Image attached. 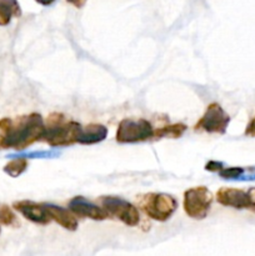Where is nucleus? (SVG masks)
I'll return each mask as SVG.
<instances>
[{"label":"nucleus","instance_id":"obj_22","mask_svg":"<svg viewBox=\"0 0 255 256\" xmlns=\"http://www.w3.org/2000/svg\"><path fill=\"white\" fill-rule=\"evenodd\" d=\"M69 4H72V6L78 8V9H80V8L84 6L85 4H86V0H66Z\"/></svg>","mask_w":255,"mask_h":256},{"label":"nucleus","instance_id":"obj_3","mask_svg":"<svg viewBox=\"0 0 255 256\" xmlns=\"http://www.w3.org/2000/svg\"><path fill=\"white\" fill-rule=\"evenodd\" d=\"M139 208L150 220L165 222L176 212L178 202L165 192H149L139 198Z\"/></svg>","mask_w":255,"mask_h":256},{"label":"nucleus","instance_id":"obj_18","mask_svg":"<svg viewBox=\"0 0 255 256\" xmlns=\"http://www.w3.org/2000/svg\"><path fill=\"white\" fill-rule=\"evenodd\" d=\"M12 18V12H10L9 8L4 4V2L0 0V25L2 26H5L10 22Z\"/></svg>","mask_w":255,"mask_h":256},{"label":"nucleus","instance_id":"obj_8","mask_svg":"<svg viewBox=\"0 0 255 256\" xmlns=\"http://www.w3.org/2000/svg\"><path fill=\"white\" fill-rule=\"evenodd\" d=\"M68 209L72 210V214L78 219H92L95 222H102V220L110 219L109 214L102 209L100 205L94 204L82 196H75L69 200Z\"/></svg>","mask_w":255,"mask_h":256},{"label":"nucleus","instance_id":"obj_20","mask_svg":"<svg viewBox=\"0 0 255 256\" xmlns=\"http://www.w3.org/2000/svg\"><path fill=\"white\" fill-rule=\"evenodd\" d=\"M222 168H224V164L222 162H216V160H210L205 165V170L210 172H219Z\"/></svg>","mask_w":255,"mask_h":256},{"label":"nucleus","instance_id":"obj_2","mask_svg":"<svg viewBox=\"0 0 255 256\" xmlns=\"http://www.w3.org/2000/svg\"><path fill=\"white\" fill-rule=\"evenodd\" d=\"M82 128L78 122L68 120L60 112H52L45 120V132L42 142L52 148H66L79 144Z\"/></svg>","mask_w":255,"mask_h":256},{"label":"nucleus","instance_id":"obj_5","mask_svg":"<svg viewBox=\"0 0 255 256\" xmlns=\"http://www.w3.org/2000/svg\"><path fill=\"white\" fill-rule=\"evenodd\" d=\"M214 196L206 186L190 188L184 192L182 208L190 219L202 220L208 216Z\"/></svg>","mask_w":255,"mask_h":256},{"label":"nucleus","instance_id":"obj_10","mask_svg":"<svg viewBox=\"0 0 255 256\" xmlns=\"http://www.w3.org/2000/svg\"><path fill=\"white\" fill-rule=\"evenodd\" d=\"M12 208L26 220L38 225H48L52 222L44 204H38L32 200H20L12 204Z\"/></svg>","mask_w":255,"mask_h":256},{"label":"nucleus","instance_id":"obj_21","mask_svg":"<svg viewBox=\"0 0 255 256\" xmlns=\"http://www.w3.org/2000/svg\"><path fill=\"white\" fill-rule=\"evenodd\" d=\"M246 136H250V138H255V116L252 118V122L248 124L246 129H245V132H244Z\"/></svg>","mask_w":255,"mask_h":256},{"label":"nucleus","instance_id":"obj_4","mask_svg":"<svg viewBox=\"0 0 255 256\" xmlns=\"http://www.w3.org/2000/svg\"><path fill=\"white\" fill-rule=\"evenodd\" d=\"M154 130L152 122L144 118L139 119H122L119 122L115 139L119 144H135L154 139Z\"/></svg>","mask_w":255,"mask_h":256},{"label":"nucleus","instance_id":"obj_17","mask_svg":"<svg viewBox=\"0 0 255 256\" xmlns=\"http://www.w3.org/2000/svg\"><path fill=\"white\" fill-rule=\"evenodd\" d=\"M244 168L240 166H230V168H222L218 174L222 179H239L242 174H244Z\"/></svg>","mask_w":255,"mask_h":256},{"label":"nucleus","instance_id":"obj_14","mask_svg":"<svg viewBox=\"0 0 255 256\" xmlns=\"http://www.w3.org/2000/svg\"><path fill=\"white\" fill-rule=\"evenodd\" d=\"M28 165H29V162H28L26 158H14V159L10 160V162L5 165L4 172H6L9 176L18 178L20 176L22 172H25V170L28 169Z\"/></svg>","mask_w":255,"mask_h":256},{"label":"nucleus","instance_id":"obj_23","mask_svg":"<svg viewBox=\"0 0 255 256\" xmlns=\"http://www.w3.org/2000/svg\"><path fill=\"white\" fill-rule=\"evenodd\" d=\"M35 2L40 5H44V6H49V5H52L55 0H35Z\"/></svg>","mask_w":255,"mask_h":256},{"label":"nucleus","instance_id":"obj_11","mask_svg":"<svg viewBox=\"0 0 255 256\" xmlns=\"http://www.w3.org/2000/svg\"><path fill=\"white\" fill-rule=\"evenodd\" d=\"M45 209H46L48 214H49L52 222H55L58 225L65 230L69 232H75L79 226V222L78 218L75 216L70 209H65V208L58 206V205L52 204H44Z\"/></svg>","mask_w":255,"mask_h":256},{"label":"nucleus","instance_id":"obj_1","mask_svg":"<svg viewBox=\"0 0 255 256\" xmlns=\"http://www.w3.org/2000/svg\"><path fill=\"white\" fill-rule=\"evenodd\" d=\"M44 132L45 120L38 112L18 118L15 122H12L5 149H26L35 142H42Z\"/></svg>","mask_w":255,"mask_h":256},{"label":"nucleus","instance_id":"obj_12","mask_svg":"<svg viewBox=\"0 0 255 256\" xmlns=\"http://www.w3.org/2000/svg\"><path fill=\"white\" fill-rule=\"evenodd\" d=\"M108 136V128L102 124L92 122L82 128V134L79 138V144L94 145L102 142Z\"/></svg>","mask_w":255,"mask_h":256},{"label":"nucleus","instance_id":"obj_6","mask_svg":"<svg viewBox=\"0 0 255 256\" xmlns=\"http://www.w3.org/2000/svg\"><path fill=\"white\" fill-rule=\"evenodd\" d=\"M100 206L109 214L110 218H115L126 226H138L140 222V212L138 206L128 200L119 196H100Z\"/></svg>","mask_w":255,"mask_h":256},{"label":"nucleus","instance_id":"obj_19","mask_svg":"<svg viewBox=\"0 0 255 256\" xmlns=\"http://www.w3.org/2000/svg\"><path fill=\"white\" fill-rule=\"evenodd\" d=\"M5 5L10 9V12H12V16L19 18L22 15V9H20V5L18 2V0H2Z\"/></svg>","mask_w":255,"mask_h":256},{"label":"nucleus","instance_id":"obj_9","mask_svg":"<svg viewBox=\"0 0 255 256\" xmlns=\"http://www.w3.org/2000/svg\"><path fill=\"white\" fill-rule=\"evenodd\" d=\"M216 202L226 208H232L236 210L252 209V200L249 192L236 188H222L216 192Z\"/></svg>","mask_w":255,"mask_h":256},{"label":"nucleus","instance_id":"obj_7","mask_svg":"<svg viewBox=\"0 0 255 256\" xmlns=\"http://www.w3.org/2000/svg\"><path fill=\"white\" fill-rule=\"evenodd\" d=\"M230 116L218 102H210L202 116L198 120L194 129L196 132H205L208 134L222 135L229 126Z\"/></svg>","mask_w":255,"mask_h":256},{"label":"nucleus","instance_id":"obj_15","mask_svg":"<svg viewBox=\"0 0 255 256\" xmlns=\"http://www.w3.org/2000/svg\"><path fill=\"white\" fill-rule=\"evenodd\" d=\"M0 224L6 226L16 225V215L8 205H0Z\"/></svg>","mask_w":255,"mask_h":256},{"label":"nucleus","instance_id":"obj_16","mask_svg":"<svg viewBox=\"0 0 255 256\" xmlns=\"http://www.w3.org/2000/svg\"><path fill=\"white\" fill-rule=\"evenodd\" d=\"M12 120L9 118H4L0 120V149H5L6 145L8 135H9L10 129H12Z\"/></svg>","mask_w":255,"mask_h":256},{"label":"nucleus","instance_id":"obj_13","mask_svg":"<svg viewBox=\"0 0 255 256\" xmlns=\"http://www.w3.org/2000/svg\"><path fill=\"white\" fill-rule=\"evenodd\" d=\"M186 125L182 122H175V124L165 125L162 128H155L154 139H162V138H170V139H179L186 132Z\"/></svg>","mask_w":255,"mask_h":256}]
</instances>
